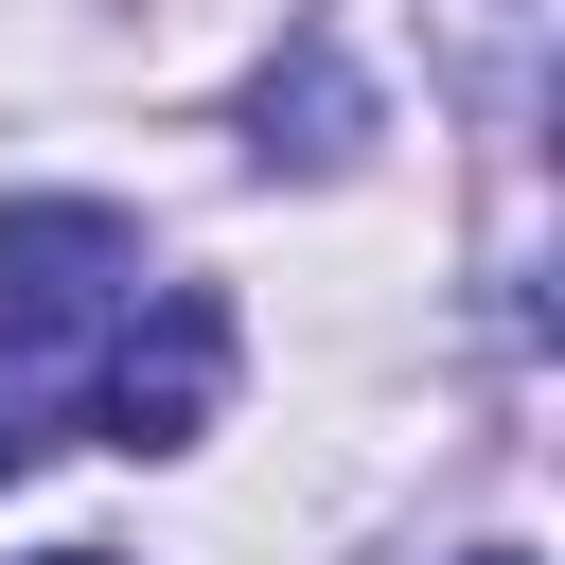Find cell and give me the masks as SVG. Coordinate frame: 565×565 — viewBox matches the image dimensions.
<instances>
[{"label":"cell","mask_w":565,"mask_h":565,"mask_svg":"<svg viewBox=\"0 0 565 565\" xmlns=\"http://www.w3.org/2000/svg\"><path fill=\"white\" fill-rule=\"evenodd\" d=\"M141 300V230L106 194H18L0 212V477H35L71 353H106V318Z\"/></svg>","instance_id":"6da1fadb"},{"label":"cell","mask_w":565,"mask_h":565,"mask_svg":"<svg viewBox=\"0 0 565 565\" xmlns=\"http://www.w3.org/2000/svg\"><path fill=\"white\" fill-rule=\"evenodd\" d=\"M212 406H230V300H212V282H141V300L106 318V353H88V424H106L124 459H177Z\"/></svg>","instance_id":"7a4b0ae2"},{"label":"cell","mask_w":565,"mask_h":565,"mask_svg":"<svg viewBox=\"0 0 565 565\" xmlns=\"http://www.w3.org/2000/svg\"><path fill=\"white\" fill-rule=\"evenodd\" d=\"M353 141H371V71H353L335 35H300V53L247 88V159H300V177H335Z\"/></svg>","instance_id":"3957f363"},{"label":"cell","mask_w":565,"mask_h":565,"mask_svg":"<svg viewBox=\"0 0 565 565\" xmlns=\"http://www.w3.org/2000/svg\"><path fill=\"white\" fill-rule=\"evenodd\" d=\"M441 53H459L477 106H530V71H547V0H441Z\"/></svg>","instance_id":"277c9868"},{"label":"cell","mask_w":565,"mask_h":565,"mask_svg":"<svg viewBox=\"0 0 565 565\" xmlns=\"http://www.w3.org/2000/svg\"><path fill=\"white\" fill-rule=\"evenodd\" d=\"M459 565H530V547H459Z\"/></svg>","instance_id":"5b68a950"},{"label":"cell","mask_w":565,"mask_h":565,"mask_svg":"<svg viewBox=\"0 0 565 565\" xmlns=\"http://www.w3.org/2000/svg\"><path fill=\"white\" fill-rule=\"evenodd\" d=\"M53 565H106V547H53Z\"/></svg>","instance_id":"8992f818"}]
</instances>
